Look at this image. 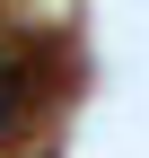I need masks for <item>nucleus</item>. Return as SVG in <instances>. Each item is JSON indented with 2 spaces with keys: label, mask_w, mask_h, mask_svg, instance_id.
Returning <instances> with one entry per match:
<instances>
[{
  "label": "nucleus",
  "mask_w": 149,
  "mask_h": 158,
  "mask_svg": "<svg viewBox=\"0 0 149 158\" xmlns=\"http://www.w3.org/2000/svg\"><path fill=\"white\" fill-rule=\"evenodd\" d=\"M26 123H35V79L0 62V149H9V141H18Z\"/></svg>",
  "instance_id": "1"
}]
</instances>
